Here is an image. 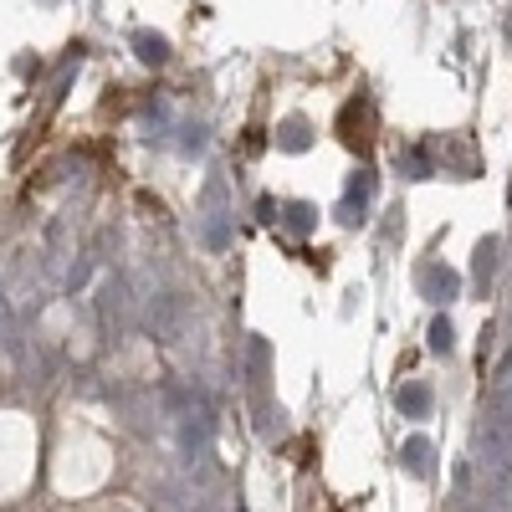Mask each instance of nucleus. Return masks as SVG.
I'll return each instance as SVG.
<instances>
[{
  "label": "nucleus",
  "instance_id": "1",
  "mask_svg": "<svg viewBox=\"0 0 512 512\" xmlns=\"http://www.w3.org/2000/svg\"><path fill=\"white\" fill-rule=\"evenodd\" d=\"M369 128H374V103L369 98H354V103H344V113H338V134H344V144H354V149H369Z\"/></svg>",
  "mask_w": 512,
  "mask_h": 512
},
{
  "label": "nucleus",
  "instance_id": "2",
  "mask_svg": "<svg viewBox=\"0 0 512 512\" xmlns=\"http://www.w3.org/2000/svg\"><path fill=\"white\" fill-rule=\"evenodd\" d=\"M415 282H420V292L431 297V303H451V297H456V287H461V277H456L451 267H441V262H425Z\"/></svg>",
  "mask_w": 512,
  "mask_h": 512
},
{
  "label": "nucleus",
  "instance_id": "3",
  "mask_svg": "<svg viewBox=\"0 0 512 512\" xmlns=\"http://www.w3.org/2000/svg\"><path fill=\"white\" fill-rule=\"evenodd\" d=\"M369 200H374V175H369V169H359V175L349 180V195H344V210H338V221H344V226H359V221H364V210H369Z\"/></svg>",
  "mask_w": 512,
  "mask_h": 512
},
{
  "label": "nucleus",
  "instance_id": "4",
  "mask_svg": "<svg viewBox=\"0 0 512 512\" xmlns=\"http://www.w3.org/2000/svg\"><path fill=\"white\" fill-rule=\"evenodd\" d=\"M395 405H400L405 420H425V415H431V390H425V384H400Z\"/></svg>",
  "mask_w": 512,
  "mask_h": 512
},
{
  "label": "nucleus",
  "instance_id": "5",
  "mask_svg": "<svg viewBox=\"0 0 512 512\" xmlns=\"http://www.w3.org/2000/svg\"><path fill=\"white\" fill-rule=\"evenodd\" d=\"M313 144V123L308 118H287L282 128H277V149H287V154H303Z\"/></svg>",
  "mask_w": 512,
  "mask_h": 512
},
{
  "label": "nucleus",
  "instance_id": "6",
  "mask_svg": "<svg viewBox=\"0 0 512 512\" xmlns=\"http://www.w3.org/2000/svg\"><path fill=\"white\" fill-rule=\"evenodd\" d=\"M400 456H405V472H410V477H425V472H431V441H425V436H410Z\"/></svg>",
  "mask_w": 512,
  "mask_h": 512
},
{
  "label": "nucleus",
  "instance_id": "7",
  "mask_svg": "<svg viewBox=\"0 0 512 512\" xmlns=\"http://www.w3.org/2000/svg\"><path fill=\"white\" fill-rule=\"evenodd\" d=\"M277 221H282L292 236H308V231H313V221H318V210H313V205H303V200H292Z\"/></svg>",
  "mask_w": 512,
  "mask_h": 512
},
{
  "label": "nucleus",
  "instance_id": "8",
  "mask_svg": "<svg viewBox=\"0 0 512 512\" xmlns=\"http://www.w3.org/2000/svg\"><path fill=\"white\" fill-rule=\"evenodd\" d=\"M134 47H139V62H149V67L169 62V41L154 36V31H139V36H134Z\"/></svg>",
  "mask_w": 512,
  "mask_h": 512
},
{
  "label": "nucleus",
  "instance_id": "9",
  "mask_svg": "<svg viewBox=\"0 0 512 512\" xmlns=\"http://www.w3.org/2000/svg\"><path fill=\"white\" fill-rule=\"evenodd\" d=\"M492 267H497V236H487V241L477 246V287H482V292L492 287Z\"/></svg>",
  "mask_w": 512,
  "mask_h": 512
},
{
  "label": "nucleus",
  "instance_id": "10",
  "mask_svg": "<svg viewBox=\"0 0 512 512\" xmlns=\"http://www.w3.org/2000/svg\"><path fill=\"white\" fill-rule=\"evenodd\" d=\"M451 344H456V338H451V323L436 318V323H431V349H436V354H451Z\"/></svg>",
  "mask_w": 512,
  "mask_h": 512
},
{
  "label": "nucleus",
  "instance_id": "11",
  "mask_svg": "<svg viewBox=\"0 0 512 512\" xmlns=\"http://www.w3.org/2000/svg\"><path fill=\"white\" fill-rule=\"evenodd\" d=\"M502 31H507V47H512V6H507V21H502Z\"/></svg>",
  "mask_w": 512,
  "mask_h": 512
}]
</instances>
